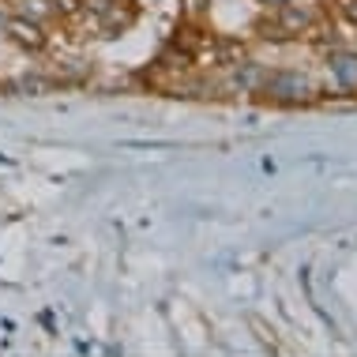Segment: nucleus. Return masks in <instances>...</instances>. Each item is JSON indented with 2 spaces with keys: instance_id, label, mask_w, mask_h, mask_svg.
<instances>
[{
  "instance_id": "f03ea898",
  "label": "nucleus",
  "mask_w": 357,
  "mask_h": 357,
  "mask_svg": "<svg viewBox=\"0 0 357 357\" xmlns=\"http://www.w3.org/2000/svg\"><path fill=\"white\" fill-rule=\"evenodd\" d=\"M350 15H354V19H357V0H354V4H350Z\"/></svg>"
},
{
  "instance_id": "f257e3e1",
  "label": "nucleus",
  "mask_w": 357,
  "mask_h": 357,
  "mask_svg": "<svg viewBox=\"0 0 357 357\" xmlns=\"http://www.w3.org/2000/svg\"><path fill=\"white\" fill-rule=\"evenodd\" d=\"M264 4H278V8H282V4H286V0H264Z\"/></svg>"
}]
</instances>
